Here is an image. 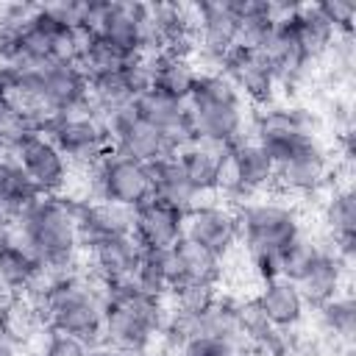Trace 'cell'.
<instances>
[{"mask_svg": "<svg viewBox=\"0 0 356 356\" xmlns=\"http://www.w3.org/2000/svg\"><path fill=\"white\" fill-rule=\"evenodd\" d=\"M44 325L70 334L86 345H97L103 334V295L100 281L86 270L44 275L28 295Z\"/></svg>", "mask_w": 356, "mask_h": 356, "instance_id": "cell-1", "label": "cell"}, {"mask_svg": "<svg viewBox=\"0 0 356 356\" xmlns=\"http://www.w3.org/2000/svg\"><path fill=\"white\" fill-rule=\"evenodd\" d=\"M17 242L33 253L47 275L78 270L83 250L75 231L72 203L58 195H39L17 220Z\"/></svg>", "mask_w": 356, "mask_h": 356, "instance_id": "cell-2", "label": "cell"}, {"mask_svg": "<svg viewBox=\"0 0 356 356\" xmlns=\"http://www.w3.org/2000/svg\"><path fill=\"white\" fill-rule=\"evenodd\" d=\"M186 111L195 139L231 147L242 136H250V108L220 70L197 72Z\"/></svg>", "mask_w": 356, "mask_h": 356, "instance_id": "cell-3", "label": "cell"}, {"mask_svg": "<svg viewBox=\"0 0 356 356\" xmlns=\"http://www.w3.org/2000/svg\"><path fill=\"white\" fill-rule=\"evenodd\" d=\"M234 209L239 222V248L245 250V256L253 253L284 256V250L306 234L300 209L286 197L259 195Z\"/></svg>", "mask_w": 356, "mask_h": 356, "instance_id": "cell-4", "label": "cell"}, {"mask_svg": "<svg viewBox=\"0 0 356 356\" xmlns=\"http://www.w3.org/2000/svg\"><path fill=\"white\" fill-rule=\"evenodd\" d=\"M44 136H50L53 145L64 153V159L78 170H92L111 150L108 134L92 108L53 114L44 128Z\"/></svg>", "mask_w": 356, "mask_h": 356, "instance_id": "cell-5", "label": "cell"}, {"mask_svg": "<svg viewBox=\"0 0 356 356\" xmlns=\"http://www.w3.org/2000/svg\"><path fill=\"white\" fill-rule=\"evenodd\" d=\"M334 172L337 164L328 147L320 142V136H314L298 153H292L286 161L275 167V192H281L289 200L317 197L325 195V189L337 181Z\"/></svg>", "mask_w": 356, "mask_h": 356, "instance_id": "cell-6", "label": "cell"}, {"mask_svg": "<svg viewBox=\"0 0 356 356\" xmlns=\"http://www.w3.org/2000/svg\"><path fill=\"white\" fill-rule=\"evenodd\" d=\"M86 172L92 175V195L89 197L108 200V203H117L125 209H136L139 203H145L153 195L147 164L128 159L117 150H108Z\"/></svg>", "mask_w": 356, "mask_h": 356, "instance_id": "cell-7", "label": "cell"}, {"mask_svg": "<svg viewBox=\"0 0 356 356\" xmlns=\"http://www.w3.org/2000/svg\"><path fill=\"white\" fill-rule=\"evenodd\" d=\"M236 8L234 0L192 6V61L203 70H220L222 58L236 44Z\"/></svg>", "mask_w": 356, "mask_h": 356, "instance_id": "cell-8", "label": "cell"}, {"mask_svg": "<svg viewBox=\"0 0 356 356\" xmlns=\"http://www.w3.org/2000/svg\"><path fill=\"white\" fill-rule=\"evenodd\" d=\"M184 239L206 248L217 259L228 261L231 253L239 248V222L236 209L225 200L206 197L195 209L184 214Z\"/></svg>", "mask_w": 356, "mask_h": 356, "instance_id": "cell-9", "label": "cell"}, {"mask_svg": "<svg viewBox=\"0 0 356 356\" xmlns=\"http://www.w3.org/2000/svg\"><path fill=\"white\" fill-rule=\"evenodd\" d=\"M100 122L108 134L111 150H117L128 159H136L142 164H153V161L175 153L161 131H156L153 125H147L145 120L136 117L134 103L100 114Z\"/></svg>", "mask_w": 356, "mask_h": 356, "instance_id": "cell-10", "label": "cell"}, {"mask_svg": "<svg viewBox=\"0 0 356 356\" xmlns=\"http://www.w3.org/2000/svg\"><path fill=\"white\" fill-rule=\"evenodd\" d=\"M220 72L236 86V92L253 108L278 100V75H275L270 58L256 47L234 44L231 53L222 58Z\"/></svg>", "mask_w": 356, "mask_h": 356, "instance_id": "cell-11", "label": "cell"}, {"mask_svg": "<svg viewBox=\"0 0 356 356\" xmlns=\"http://www.w3.org/2000/svg\"><path fill=\"white\" fill-rule=\"evenodd\" d=\"M11 156L25 170V175L31 178V184L39 189V195H58L61 197L64 189L72 181V170L75 167L64 159V153L44 134H33Z\"/></svg>", "mask_w": 356, "mask_h": 356, "instance_id": "cell-12", "label": "cell"}, {"mask_svg": "<svg viewBox=\"0 0 356 356\" xmlns=\"http://www.w3.org/2000/svg\"><path fill=\"white\" fill-rule=\"evenodd\" d=\"M39 108L50 114H70L89 108V78L78 64L50 61L42 70Z\"/></svg>", "mask_w": 356, "mask_h": 356, "instance_id": "cell-13", "label": "cell"}, {"mask_svg": "<svg viewBox=\"0 0 356 356\" xmlns=\"http://www.w3.org/2000/svg\"><path fill=\"white\" fill-rule=\"evenodd\" d=\"M323 225H325V239L334 248V253L350 267L353 264V245H356V195L350 181H334L325 189L323 200Z\"/></svg>", "mask_w": 356, "mask_h": 356, "instance_id": "cell-14", "label": "cell"}, {"mask_svg": "<svg viewBox=\"0 0 356 356\" xmlns=\"http://www.w3.org/2000/svg\"><path fill=\"white\" fill-rule=\"evenodd\" d=\"M70 203L75 214V231H78L81 250L92 248L100 239L134 231V209L97 200V197H83V200H70Z\"/></svg>", "mask_w": 356, "mask_h": 356, "instance_id": "cell-15", "label": "cell"}, {"mask_svg": "<svg viewBox=\"0 0 356 356\" xmlns=\"http://www.w3.org/2000/svg\"><path fill=\"white\" fill-rule=\"evenodd\" d=\"M100 342L117 348L125 356H150L159 334L131 309L125 306H114V303H103V334Z\"/></svg>", "mask_w": 356, "mask_h": 356, "instance_id": "cell-16", "label": "cell"}, {"mask_svg": "<svg viewBox=\"0 0 356 356\" xmlns=\"http://www.w3.org/2000/svg\"><path fill=\"white\" fill-rule=\"evenodd\" d=\"M253 300L259 303L261 314L284 334H292L300 328V323L306 320V312H309V303L306 298L300 295L298 284L289 281V278H273V281H261Z\"/></svg>", "mask_w": 356, "mask_h": 356, "instance_id": "cell-17", "label": "cell"}, {"mask_svg": "<svg viewBox=\"0 0 356 356\" xmlns=\"http://www.w3.org/2000/svg\"><path fill=\"white\" fill-rule=\"evenodd\" d=\"M142 256V245L136 242L134 234H120V236H108L95 242L92 248L83 250L86 259V273L95 275L100 284L106 281H117V278H128L136 273Z\"/></svg>", "mask_w": 356, "mask_h": 356, "instance_id": "cell-18", "label": "cell"}, {"mask_svg": "<svg viewBox=\"0 0 356 356\" xmlns=\"http://www.w3.org/2000/svg\"><path fill=\"white\" fill-rule=\"evenodd\" d=\"M134 111H136L139 120H145L147 125H153L156 131H161L167 136V142H170L172 150H178L181 145H186V142L195 139L192 125H189L186 103H178L172 97H164L156 89H147V92H142L134 100Z\"/></svg>", "mask_w": 356, "mask_h": 356, "instance_id": "cell-19", "label": "cell"}, {"mask_svg": "<svg viewBox=\"0 0 356 356\" xmlns=\"http://www.w3.org/2000/svg\"><path fill=\"white\" fill-rule=\"evenodd\" d=\"M131 234L142 248H172L178 239H184V211L147 197L134 209Z\"/></svg>", "mask_w": 356, "mask_h": 356, "instance_id": "cell-20", "label": "cell"}, {"mask_svg": "<svg viewBox=\"0 0 356 356\" xmlns=\"http://www.w3.org/2000/svg\"><path fill=\"white\" fill-rule=\"evenodd\" d=\"M348 273H350V267L334 253V248L325 239V245L320 248V253L314 256L309 270L298 278V289L309 306H320V303L348 292Z\"/></svg>", "mask_w": 356, "mask_h": 356, "instance_id": "cell-21", "label": "cell"}, {"mask_svg": "<svg viewBox=\"0 0 356 356\" xmlns=\"http://www.w3.org/2000/svg\"><path fill=\"white\" fill-rule=\"evenodd\" d=\"M225 156H228V147L206 142V139H192V142H186V145H181L175 150V161L181 164L186 178L206 197L220 192V178H222V170H225Z\"/></svg>", "mask_w": 356, "mask_h": 356, "instance_id": "cell-22", "label": "cell"}, {"mask_svg": "<svg viewBox=\"0 0 356 356\" xmlns=\"http://www.w3.org/2000/svg\"><path fill=\"white\" fill-rule=\"evenodd\" d=\"M147 170H150V186H153L150 197H156V200H161V203H167V206H172L178 211H184V214L206 200V195L186 178V172L175 161V153L147 164Z\"/></svg>", "mask_w": 356, "mask_h": 356, "instance_id": "cell-23", "label": "cell"}, {"mask_svg": "<svg viewBox=\"0 0 356 356\" xmlns=\"http://www.w3.org/2000/svg\"><path fill=\"white\" fill-rule=\"evenodd\" d=\"M147 58H150V72H153L150 89H156L159 95L172 97L178 103H186L192 89H195L200 67L189 56L167 53V50H161L156 56H147Z\"/></svg>", "mask_w": 356, "mask_h": 356, "instance_id": "cell-24", "label": "cell"}, {"mask_svg": "<svg viewBox=\"0 0 356 356\" xmlns=\"http://www.w3.org/2000/svg\"><path fill=\"white\" fill-rule=\"evenodd\" d=\"M172 256H175V284L206 286V289L220 286L225 261L217 259L214 253H209L206 248H200L189 239H178L172 245Z\"/></svg>", "mask_w": 356, "mask_h": 356, "instance_id": "cell-25", "label": "cell"}, {"mask_svg": "<svg viewBox=\"0 0 356 356\" xmlns=\"http://www.w3.org/2000/svg\"><path fill=\"white\" fill-rule=\"evenodd\" d=\"M286 22L309 61H317L320 56H325L337 42V31L320 14L317 3H295L292 11L286 14Z\"/></svg>", "mask_w": 356, "mask_h": 356, "instance_id": "cell-26", "label": "cell"}, {"mask_svg": "<svg viewBox=\"0 0 356 356\" xmlns=\"http://www.w3.org/2000/svg\"><path fill=\"white\" fill-rule=\"evenodd\" d=\"M44 275L47 273L42 270V264L19 242L0 250V292L3 295H8V298L28 295Z\"/></svg>", "mask_w": 356, "mask_h": 356, "instance_id": "cell-27", "label": "cell"}, {"mask_svg": "<svg viewBox=\"0 0 356 356\" xmlns=\"http://www.w3.org/2000/svg\"><path fill=\"white\" fill-rule=\"evenodd\" d=\"M36 197H39V189L31 184L25 170L14 161L11 153H3L0 156V214L8 220H17Z\"/></svg>", "mask_w": 356, "mask_h": 356, "instance_id": "cell-28", "label": "cell"}, {"mask_svg": "<svg viewBox=\"0 0 356 356\" xmlns=\"http://www.w3.org/2000/svg\"><path fill=\"white\" fill-rule=\"evenodd\" d=\"M134 278L147 292L167 298V292L175 286V256H172V248H142V256H139Z\"/></svg>", "mask_w": 356, "mask_h": 356, "instance_id": "cell-29", "label": "cell"}, {"mask_svg": "<svg viewBox=\"0 0 356 356\" xmlns=\"http://www.w3.org/2000/svg\"><path fill=\"white\" fill-rule=\"evenodd\" d=\"M317 309V320L323 325L325 334H331L337 342L342 345H350L353 342V334H356V303L350 298V292H342L320 306Z\"/></svg>", "mask_w": 356, "mask_h": 356, "instance_id": "cell-30", "label": "cell"}, {"mask_svg": "<svg viewBox=\"0 0 356 356\" xmlns=\"http://www.w3.org/2000/svg\"><path fill=\"white\" fill-rule=\"evenodd\" d=\"M128 58H131V56H125L122 50H117L114 44H108V42H103L100 36L92 33L89 42H86V47H83V53H81V58H78V67L86 72L89 81H95V78L120 72Z\"/></svg>", "mask_w": 356, "mask_h": 356, "instance_id": "cell-31", "label": "cell"}, {"mask_svg": "<svg viewBox=\"0 0 356 356\" xmlns=\"http://www.w3.org/2000/svg\"><path fill=\"white\" fill-rule=\"evenodd\" d=\"M323 245H325V239H320L314 234H303L295 245H289L284 250V256H281V275L298 284V278L309 270V264L314 261V256L320 253Z\"/></svg>", "mask_w": 356, "mask_h": 356, "instance_id": "cell-32", "label": "cell"}, {"mask_svg": "<svg viewBox=\"0 0 356 356\" xmlns=\"http://www.w3.org/2000/svg\"><path fill=\"white\" fill-rule=\"evenodd\" d=\"M31 348H36V356H89L86 342H81L70 334L53 331V328H44Z\"/></svg>", "mask_w": 356, "mask_h": 356, "instance_id": "cell-33", "label": "cell"}, {"mask_svg": "<svg viewBox=\"0 0 356 356\" xmlns=\"http://www.w3.org/2000/svg\"><path fill=\"white\" fill-rule=\"evenodd\" d=\"M317 8L331 22L337 36H350L353 33V19H356V6L353 3H348V0H328V3H317Z\"/></svg>", "mask_w": 356, "mask_h": 356, "instance_id": "cell-34", "label": "cell"}, {"mask_svg": "<svg viewBox=\"0 0 356 356\" xmlns=\"http://www.w3.org/2000/svg\"><path fill=\"white\" fill-rule=\"evenodd\" d=\"M22 350H25V348H22V345L6 331V325L0 323V356H22Z\"/></svg>", "mask_w": 356, "mask_h": 356, "instance_id": "cell-35", "label": "cell"}, {"mask_svg": "<svg viewBox=\"0 0 356 356\" xmlns=\"http://www.w3.org/2000/svg\"><path fill=\"white\" fill-rule=\"evenodd\" d=\"M14 242H17L14 220H8V217H3V214H0V250H3V248H8V245H14Z\"/></svg>", "mask_w": 356, "mask_h": 356, "instance_id": "cell-36", "label": "cell"}, {"mask_svg": "<svg viewBox=\"0 0 356 356\" xmlns=\"http://www.w3.org/2000/svg\"><path fill=\"white\" fill-rule=\"evenodd\" d=\"M89 356H125V353H120L117 348H111L106 342H97V345H89Z\"/></svg>", "mask_w": 356, "mask_h": 356, "instance_id": "cell-37", "label": "cell"}, {"mask_svg": "<svg viewBox=\"0 0 356 356\" xmlns=\"http://www.w3.org/2000/svg\"><path fill=\"white\" fill-rule=\"evenodd\" d=\"M6 300H8V295H3V292H0V314H3V306H6Z\"/></svg>", "mask_w": 356, "mask_h": 356, "instance_id": "cell-38", "label": "cell"}, {"mask_svg": "<svg viewBox=\"0 0 356 356\" xmlns=\"http://www.w3.org/2000/svg\"><path fill=\"white\" fill-rule=\"evenodd\" d=\"M3 153H6V150H3V142H0V156H3Z\"/></svg>", "mask_w": 356, "mask_h": 356, "instance_id": "cell-39", "label": "cell"}]
</instances>
